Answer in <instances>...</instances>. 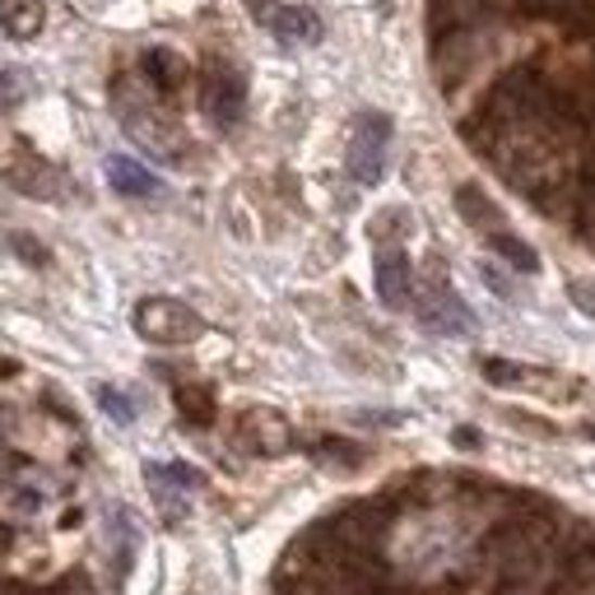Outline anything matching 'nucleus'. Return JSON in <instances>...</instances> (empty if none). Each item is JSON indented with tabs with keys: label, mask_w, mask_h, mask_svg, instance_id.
Wrapping results in <instances>:
<instances>
[{
	"label": "nucleus",
	"mask_w": 595,
	"mask_h": 595,
	"mask_svg": "<svg viewBox=\"0 0 595 595\" xmlns=\"http://www.w3.org/2000/svg\"><path fill=\"white\" fill-rule=\"evenodd\" d=\"M130 321H136V330L149 344H191L205 336L201 312L187 307L181 298H140Z\"/></svg>",
	"instance_id": "1"
},
{
	"label": "nucleus",
	"mask_w": 595,
	"mask_h": 595,
	"mask_svg": "<svg viewBox=\"0 0 595 595\" xmlns=\"http://www.w3.org/2000/svg\"><path fill=\"white\" fill-rule=\"evenodd\" d=\"M387 149H391V117L387 112H363L354 122V140H350V177L358 187H377L382 181Z\"/></svg>",
	"instance_id": "2"
},
{
	"label": "nucleus",
	"mask_w": 595,
	"mask_h": 595,
	"mask_svg": "<svg viewBox=\"0 0 595 595\" xmlns=\"http://www.w3.org/2000/svg\"><path fill=\"white\" fill-rule=\"evenodd\" d=\"M415 312H419V321L433 330V336H470L474 330V312L460 303L456 298V289L446 284V279L438 275V279H428V284L419 289V303H415Z\"/></svg>",
	"instance_id": "3"
},
{
	"label": "nucleus",
	"mask_w": 595,
	"mask_h": 595,
	"mask_svg": "<svg viewBox=\"0 0 595 595\" xmlns=\"http://www.w3.org/2000/svg\"><path fill=\"white\" fill-rule=\"evenodd\" d=\"M201 107L219 130H233L246 112V79L233 65H210L205 85H201Z\"/></svg>",
	"instance_id": "4"
},
{
	"label": "nucleus",
	"mask_w": 595,
	"mask_h": 595,
	"mask_svg": "<svg viewBox=\"0 0 595 595\" xmlns=\"http://www.w3.org/2000/svg\"><path fill=\"white\" fill-rule=\"evenodd\" d=\"M233 438H238L242 452H252V456H284L289 446H293V433H289L284 415H275V409H261V405H256V409H242Z\"/></svg>",
	"instance_id": "5"
},
{
	"label": "nucleus",
	"mask_w": 595,
	"mask_h": 595,
	"mask_svg": "<svg viewBox=\"0 0 595 595\" xmlns=\"http://www.w3.org/2000/svg\"><path fill=\"white\" fill-rule=\"evenodd\" d=\"M372 275H377V298H382V307L401 312V307L415 303V270H409V256L401 246H382Z\"/></svg>",
	"instance_id": "6"
},
{
	"label": "nucleus",
	"mask_w": 595,
	"mask_h": 595,
	"mask_svg": "<svg viewBox=\"0 0 595 595\" xmlns=\"http://www.w3.org/2000/svg\"><path fill=\"white\" fill-rule=\"evenodd\" d=\"M10 181H14V187H20L24 195H38V201H61V195H71V177H65L61 168H52V163H42V159L14 163Z\"/></svg>",
	"instance_id": "7"
},
{
	"label": "nucleus",
	"mask_w": 595,
	"mask_h": 595,
	"mask_svg": "<svg viewBox=\"0 0 595 595\" xmlns=\"http://www.w3.org/2000/svg\"><path fill=\"white\" fill-rule=\"evenodd\" d=\"M266 24L275 28L279 42H317L321 38V14L307 5H275V10H266Z\"/></svg>",
	"instance_id": "8"
},
{
	"label": "nucleus",
	"mask_w": 595,
	"mask_h": 595,
	"mask_svg": "<svg viewBox=\"0 0 595 595\" xmlns=\"http://www.w3.org/2000/svg\"><path fill=\"white\" fill-rule=\"evenodd\" d=\"M107 187L117 191V195H136V201H144V195H154V191H159V177L149 173L140 159H130V154H112V159H107Z\"/></svg>",
	"instance_id": "9"
},
{
	"label": "nucleus",
	"mask_w": 595,
	"mask_h": 595,
	"mask_svg": "<svg viewBox=\"0 0 595 595\" xmlns=\"http://www.w3.org/2000/svg\"><path fill=\"white\" fill-rule=\"evenodd\" d=\"M140 71H144V79L154 85L159 93H177L181 85H187V61H181L173 47H149L144 52V61H140Z\"/></svg>",
	"instance_id": "10"
},
{
	"label": "nucleus",
	"mask_w": 595,
	"mask_h": 595,
	"mask_svg": "<svg viewBox=\"0 0 595 595\" xmlns=\"http://www.w3.org/2000/svg\"><path fill=\"white\" fill-rule=\"evenodd\" d=\"M456 210H460V219L474 224V228H484L489 238H493V233H503V228H498V224H503V210L493 205L479 187H470V181H466V187H456Z\"/></svg>",
	"instance_id": "11"
},
{
	"label": "nucleus",
	"mask_w": 595,
	"mask_h": 595,
	"mask_svg": "<svg viewBox=\"0 0 595 595\" xmlns=\"http://www.w3.org/2000/svg\"><path fill=\"white\" fill-rule=\"evenodd\" d=\"M0 28L10 38H38L42 28V0H0Z\"/></svg>",
	"instance_id": "12"
},
{
	"label": "nucleus",
	"mask_w": 595,
	"mask_h": 595,
	"mask_svg": "<svg viewBox=\"0 0 595 595\" xmlns=\"http://www.w3.org/2000/svg\"><path fill=\"white\" fill-rule=\"evenodd\" d=\"M177 409H181V419H187V423L210 428L214 423V395H210V387H177Z\"/></svg>",
	"instance_id": "13"
},
{
	"label": "nucleus",
	"mask_w": 595,
	"mask_h": 595,
	"mask_svg": "<svg viewBox=\"0 0 595 595\" xmlns=\"http://www.w3.org/2000/svg\"><path fill=\"white\" fill-rule=\"evenodd\" d=\"M489 246H493V252H498V256L507 261L511 270H521V275H535V270H540L535 246H526L521 238H511V233H493V238H489Z\"/></svg>",
	"instance_id": "14"
},
{
	"label": "nucleus",
	"mask_w": 595,
	"mask_h": 595,
	"mask_svg": "<svg viewBox=\"0 0 595 595\" xmlns=\"http://www.w3.org/2000/svg\"><path fill=\"white\" fill-rule=\"evenodd\" d=\"M312 456L321 460V466H336V470H354L358 460H363V452L354 442H340V438H326V442H317L312 446Z\"/></svg>",
	"instance_id": "15"
},
{
	"label": "nucleus",
	"mask_w": 595,
	"mask_h": 595,
	"mask_svg": "<svg viewBox=\"0 0 595 595\" xmlns=\"http://www.w3.org/2000/svg\"><path fill=\"white\" fill-rule=\"evenodd\" d=\"M112 531H117V577H126L130 554H136V544H140V531H136V521H130L126 511H112Z\"/></svg>",
	"instance_id": "16"
},
{
	"label": "nucleus",
	"mask_w": 595,
	"mask_h": 595,
	"mask_svg": "<svg viewBox=\"0 0 595 595\" xmlns=\"http://www.w3.org/2000/svg\"><path fill=\"white\" fill-rule=\"evenodd\" d=\"M93 395H98V409H103L112 423H136V401H130L126 391H117V387H98Z\"/></svg>",
	"instance_id": "17"
},
{
	"label": "nucleus",
	"mask_w": 595,
	"mask_h": 595,
	"mask_svg": "<svg viewBox=\"0 0 595 595\" xmlns=\"http://www.w3.org/2000/svg\"><path fill=\"white\" fill-rule=\"evenodd\" d=\"M144 474H159L163 484H173V489H181V493H191V489H201V484H205V479H201V470L181 466V460H173V466H159V460H149V466H144Z\"/></svg>",
	"instance_id": "18"
},
{
	"label": "nucleus",
	"mask_w": 595,
	"mask_h": 595,
	"mask_svg": "<svg viewBox=\"0 0 595 595\" xmlns=\"http://www.w3.org/2000/svg\"><path fill=\"white\" fill-rule=\"evenodd\" d=\"M479 372H484V382H493V387H526V372H531V368L507 363V358H484V363H479Z\"/></svg>",
	"instance_id": "19"
},
{
	"label": "nucleus",
	"mask_w": 595,
	"mask_h": 595,
	"mask_svg": "<svg viewBox=\"0 0 595 595\" xmlns=\"http://www.w3.org/2000/svg\"><path fill=\"white\" fill-rule=\"evenodd\" d=\"M10 511H20V517H38V511H42V489H10Z\"/></svg>",
	"instance_id": "20"
},
{
	"label": "nucleus",
	"mask_w": 595,
	"mask_h": 595,
	"mask_svg": "<svg viewBox=\"0 0 595 595\" xmlns=\"http://www.w3.org/2000/svg\"><path fill=\"white\" fill-rule=\"evenodd\" d=\"M568 298H572V303L582 307L586 317L595 321V279H582V275H577V279H568Z\"/></svg>",
	"instance_id": "21"
},
{
	"label": "nucleus",
	"mask_w": 595,
	"mask_h": 595,
	"mask_svg": "<svg viewBox=\"0 0 595 595\" xmlns=\"http://www.w3.org/2000/svg\"><path fill=\"white\" fill-rule=\"evenodd\" d=\"M479 275H484V284L498 293V298H517V289H511V279L503 270H493V266H479Z\"/></svg>",
	"instance_id": "22"
},
{
	"label": "nucleus",
	"mask_w": 595,
	"mask_h": 595,
	"mask_svg": "<svg viewBox=\"0 0 595 595\" xmlns=\"http://www.w3.org/2000/svg\"><path fill=\"white\" fill-rule=\"evenodd\" d=\"M10 246H14V252H20V256H28L33 266H47V252H42V246L33 242V238H20V233H14V238H10Z\"/></svg>",
	"instance_id": "23"
},
{
	"label": "nucleus",
	"mask_w": 595,
	"mask_h": 595,
	"mask_svg": "<svg viewBox=\"0 0 595 595\" xmlns=\"http://www.w3.org/2000/svg\"><path fill=\"white\" fill-rule=\"evenodd\" d=\"M52 595H93V586L85 577H71V582H61V591H52Z\"/></svg>",
	"instance_id": "24"
},
{
	"label": "nucleus",
	"mask_w": 595,
	"mask_h": 595,
	"mask_svg": "<svg viewBox=\"0 0 595 595\" xmlns=\"http://www.w3.org/2000/svg\"><path fill=\"white\" fill-rule=\"evenodd\" d=\"M456 442L460 446H479V433H474V428H456Z\"/></svg>",
	"instance_id": "25"
},
{
	"label": "nucleus",
	"mask_w": 595,
	"mask_h": 595,
	"mask_svg": "<svg viewBox=\"0 0 595 595\" xmlns=\"http://www.w3.org/2000/svg\"><path fill=\"white\" fill-rule=\"evenodd\" d=\"M586 438H591V442H595V423H586Z\"/></svg>",
	"instance_id": "26"
}]
</instances>
